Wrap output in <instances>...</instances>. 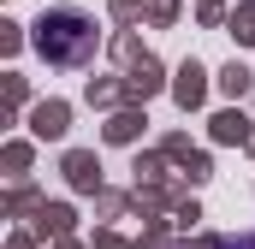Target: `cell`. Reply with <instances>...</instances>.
I'll return each instance as SVG.
<instances>
[{
	"label": "cell",
	"instance_id": "1",
	"mask_svg": "<svg viewBox=\"0 0 255 249\" xmlns=\"http://www.w3.org/2000/svg\"><path fill=\"white\" fill-rule=\"evenodd\" d=\"M36 48L54 65H83L95 54V24H89L83 12H48V18L36 24Z\"/></svg>",
	"mask_w": 255,
	"mask_h": 249
}]
</instances>
